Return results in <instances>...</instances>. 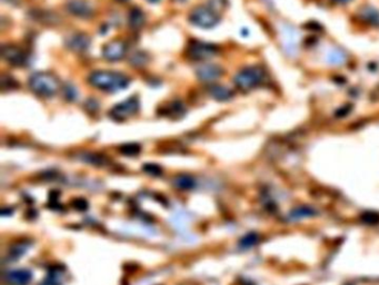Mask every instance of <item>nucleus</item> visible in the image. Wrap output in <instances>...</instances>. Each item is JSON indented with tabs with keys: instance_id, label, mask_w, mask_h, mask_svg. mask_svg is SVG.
Masks as SVG:
<instances>
[{
	"instance_id": "6",
	"label": "nucleus",
	"mask_w": 379,
	"mask_h": 285,
	"mask_svg": "<svg viewBox=\"0 0 379 285\" xmlns=\"http://www.w3.org/2000/svg\"><path fill=\"white\" fill-rule=\"evenodd\" d=\"M138 109H139V100L136 96H133L113 106L109 115L115 120L120 121L134 116L138 112Z\"/></svg>"
},
{
	"instance_id": "1",
	"label": "nucleus",
	"mask_w": 379,
	"mask_h": 285,
	"mask_svg": "<svg viewBox=\"0 0 379 285\" xmlns=\"http://www.w3.org/2000/svg\"><path fill=\"white\" fill-rule=\"evenodd\" d=\"M88 81L91 86L107 93H117L127 88L129 78L124 74L109 71H92L88 77Z\"/></svg>"
},
{
	"instance_id": "16",
	"label": "nucleus",
	"mask_w": 379,
	"mask_h": 285,
	"mask_svg": "<svg viewBox=\"0 0 379 285\" xmlns=\"http://www.w3.org/2000/svg\"><path fill=\"white\" fill-rule=\"evenodd\" d=\"M174 185L179 190H187L194 189L196 185V182L193 177L189 176V175H179V176H177L174 180Z\"/></svg>"
},
{
	"instance_id": "19",
	"label": "nucleus",
	"mask_w": 379,
	"mask_h": 285,
	"mask_svg": "<svg viewBox=\"0 0 379 285\" xmlns=\"http://www.w3.org/2000/svg\"><path fill=\"white\" fill-rule=\"evenodd\" d=\"M120 153L122 155L126 156H136L140 153L141 147L137 142H128V144H124L119 147Z\"/></svg>"
},
{
	"instance_id": "28",
	"label": "nucleus",
	"mask_w": 379,
	"mask_h": 285,
	"mask_svg": "<svg viewBox=\"0 0 379 285\" xmlns=\"http://www.w3.org/2000/svg\"><path fill=\"white\" fill-rule=\"evenodd\" d=\"M11 213H12V210H11V209H2V211H1L2 216H7V215H11Z\"/></svg>"
},
{
	"instance_id": "31",
	"label": "nucleus",
	"mask_w": 379,
	"mask_h": 285,
	"mask_svg": "<svg viewBox=\"0 0 379 285\" xmlns=\"http://www.w3.org/2000/svg\"><path fill=\"white\" fill-rule=\"evenodd\" d=\"M117 1H120V2H124V1H128V0H117Z\"/></svg>"
},
{
	"instance_id": "12",
	"label": "nucleus",
	"mask_w": 379,
	"mask_h": 285,
	"mask_svg": "<svg viewBox=\"0 0 379 285\" xmlns=\"http://www.w3.org/2000/svg\"><path fill=\"white\" fill-rule=\"evenodd\" d=\"M66 45L72 50L83 51L89 47L90 39L85 34H75L67 39Z\"/></svg>"
},
{
	"instance_id": "3",
	"label": "nucleus",
	"mask_w": 379,
	"mask_h": 285,
	"mask_svg": "<svg viewBox=\"0 0 379 285\" xmlns=\"http://www.w3.org/2000/svg\"><path fill=\"white\" fill-rule=\"evenodd\" d=\"M265 71L260 67L250 66L244 68L235 76V85L243 91H250L263 83Z\"/></svg>"
},
{
	"instance_id": "14",
	"label": "nucleus",
	"mask_w": 379,
	"mask_h": 285,
	"mask_svg": "<svg viewBox=\"0 0 379 285\" xmlns=\"http://www.w3.org/2000/svg\"><path fill=\"white\" fill-rule=\"evenodd\" d=\"M146 22V15L144 11H142L140 8H132V10L129 11V16H128V23L129 26L133 28V29H139L142 26L145 25Z\"/></svg>"
},
{
	"instance_id": "27",
	"label": "nucleus",
	"mask_w": 379,
	"mask_h": 285,
	"mask_svg": "<svg viewBox=\"0 0 379 285\" xmlns=\"http://www.w3.org/2000/svg\"><path fill=\"white\" fill-rule=\"evenodd\" d=\"M64 91L67 93L66 95H65V96H66V98H68L69 100H73V99H75V97H76V91H75V89H73L71 86L65 87Z\"/></svg>"
},
{
	"instance_id": "13",
	"label": "nucleus",
	"mask_w": 379,
	"mask_h": 285,
	"mask_svg": "<svg viewBox=\"0 0 379 285\" xmlns=\"http://www.w3.org/2000/svg\"><path fill=\"white\" fill-rule=\"evenodd\" d=\"M208 94L218 101H227L234 97V92L223 85H211L208 87Z\"/></svg>"
},
{
	"instance_id": "10",
	"label": "nucleus",
	"mask_w": 379,
	"mask_h": 285,
	"mask_svg": "<svg viewBox=\"0 0 379 285\" xmlns=\"http://www.w3.org/2000/svg\"><path fill=\"white\" fill-rule=\"evenodd\" d=\"M69 13L81 18H88L92 15V8L85 0H69L66 5Z\"/></svg>"
},
{
	"instance_id": "22",
	"label": "nucleus",
	"mask_w": 379,
	"mask_h": 285,
	"mask_svg": "<svg viewBox=\"0 0 379 285\" xmlns=\"http://www.w3.org/2000/svg\"><path fill=\"white\" fill-rule=\"evenodd\" d=\"M19 87V84H17L14 78L9 75H5L3 74L1 76V88L2 91H6V89H14Z\"/></svg>"
},
{
	"instance_id": "17",
	"label": "nucleus",
	"mask_w": 379,
	"mask_h": 285,
	"mask_svg": "<svg viewBox=\"0 0 379 285\" xmlns=\"http://www.w3.org/2000/svg\"><path fill=\"white\" fill-rule=\"evenodd\" d=\"M360 18L370 25H379V13L374 8H366L361 11Z\"/></svg>"
},
{
	"instance_id": "30",
	"label": "nucleus",
	"mask_w": 379,
	"mask_h": 285,
	"mask_svg": "<svg viewBox=\"0 0 379 285\" xmlns=\"http://www.w3.org/2000/svg\"><path fill=\"white\" fill-rule=\"evenodd\" d=\"M147 1H148V2H152V3H157V2L160 1V0H147Z\"/></svg>"
},
{
	"instance_id": "4",
	"label": "nucleus",
	"mask_w": 379,
	"mask_h": 285,
	"mask_svg": "<svg viewBox=\"0 0 379 285\" xmlns=\"http://www.w3.org/2000/svg\"><path fill=\"white\" fill-rule=\"evenodd\" d=\"M219 15L208 6H198L189 14V22L201 28H213L219 23Z\"/></svg>"
},
{
	"instance_id": "26",
	"label": "nucleus",
	"mask_w": 379,
	"mask_h": 285,
	"mask_svg": "<svg viewBox=\"0 0 379 285\" xmlns=\"http://www.w3.org/2000/svg\"><path fill=\"white\" fill-rule=\"evenodd\" d=\"M255 241H256L255 235L250 234V235H247L246 238H244L242 239V242H240V243H242V245H243V246L248 247V246H251L252 244L255 243Z\"/></svg>"
},
{
	"instance_id": "15",
	"label": "nucleus",
	"mask_w": 379,
	"mask_h": 285,
	"mask_svg": "<svg viewBox=\"0 0 379 285\" xmlns=\"http://www.w3.org/2000/svg\"><path fill=\"white\" fill-rule=\"evenodd\" d=\"M79 158L83 162L88 163V164H92L96 166H103L104 164L107 163V158H106L104 155L98 153H83L79 155Z\"/></svg>"
},
{
	"instance_id": "20",
	"label": "nucleus",
	"mask_w": 379,
	"mask_h": 285,
	"mask_svg": "<svg viewBox=\"0 0 379 285\" xmlns=\"http://www.w3.org/2000/svg\"><path fill=\"white\" fill-rule=\"evenodd\" d=\"M148 59H149V57H148V55L146 54V52L136 51V52H134L132 56H130L129 63L134 67H142L147 64Z\"/></svg>"
},
{
	"instance_id": "8",
	"label": "nucleus",
	"mask_w": 379,
	"mask_h": 285,
	"mask_svg": "<svg viewBox=\"0 0 379 285\" xmlns=\"http://www.w3.org/2000/svg\"><path fill=\"white\" fill-rule=\"evenodd\" d=\"M127 52V44L124 40L113 39L106 44L103 48V56L109 62H117L120 60Z\"/></svg>"
},
{
	"instance_id": "11",
	"label": "nucleus",
	"mask_w": 379,
	"mask_h": 285,
	"mask_svg": "<svg viewBox=\"0 0 379 285\" xmlns=\"http://www.w3.org/2000/svg\"><path fill=\"white\" fill-rule=\"evenodd\" d=\"M6 279L12 285H27L32 279V273L29 270H16L8 273Z\"/></svg>"
},
{
	"instance_id": "5",
	"label": "nucleus",
	"mask_w": 379,
	"mask_h": 285,
	"mask_svg": "<svg viewBox=\"0 0 379 285\" xmlns=\"http://www.w3.org/2000/svg\"><path fill=\"white\" fill-rule=\"evenodd\" d=\"M218 47L213 44H208L199 40H191L186 49V55L191 60H207L217 55Z\"/></svg>"
},
{
	"instance_id": "25",
	"label": "nucleus",
	"mask_w": 379,
	"mask_h": 285,
	"mask_svg": "<svg viewBox=\"0 0 379 285\" xmlns=\"http://www.w3.org/2000/svg\"><path fill=\"white\" fill-rule=\"evenodd\" d=\"M226 6V0H209V7L218 14Z\"/></svg>"
},
{
	"instance_id": "7",
	"label": "nucleus",
	"mask_w": 379,
	"mask_h": 285,
	"mask_svg": "<svg viewBox=\"0 0 379 285\" xmlns=\"http://www.w3.org/2000/svg\"><path fill=\"white\" fill-rule=\"evenodd\" d=\"M2 58L12 66L22 67L27 63V52L16 45H3L1 47Z\"/></svg>"
},
{
	"instance_id": "9",
	"label": "nucleus",
	"mask_w": 379,
	"mask_h": 285,
	"mask_svg": "<svg viewBox=\"0 0 379 285\" xmlns=\"http://www.w3.org/2000/svg\"><path fill=\"white\" fill-rule=\"evenodd\" d=\"M223 74V69L216 64H202L196 68V75L201 81L210 83Z\"/></svg>"
},
{
	"instance_id": "2",
	"label": "nucleus",
	"mask_w": 379,
	"mask_h": 285,
	"mask_svg": "<svg viewBox=\"0 0 379 285\" xmlns=\"http://www.w3.org/2000/svg\"><path fill=\"white\" fill-rule=\"evenodd\" d=\"M32 93L40 97H52L58 93L60 88L59 80L57 77L47 71H39L31 75L28 81Z\"/></svg>"
},
{
	"instance_id": "18",
	"label": "nucleus",
	"mask_w": 379,
	"mask_h": 285,
	"mask_svg": "<svg viewBox=\"0 0 379 285\" xmlns=\"http://www.w3.org/2000/svg\"><path fill=\"white\" fill-rule=\"evenodd\" d=\"M186 112V108L185 106H183V104L181 103V101L179 100H176V101H173V103H170L168 108L166 109V115H171V116H182L183 114H185Z\"/></svg>"
},
{
	"instance_id": "29",
	"label": "nucleus",
	"mask_w": 379,
	"mask_h": 285,
	"mask_svg": "<svg viewBox=\"0 0 379 285\" xmlns=\"http://www.w3.org/2000/svg\"><path fill=\"white\" fill-rule=\"evenodd\" d=\"M334 1L339 2V3H346V2H349L350 0H334Z\"/></svg>"
},
{
	"instance_id": "21",
	"label": "nucleus",
	"mask_w": 379,
	"mask_h": 285,
	"mask_svg": "<svg viewBox=\"0 0 379 285\" xmlns=\"http://www.w3.org/2000/svg\"><path fill=\"white\" fill-rule=\"evenodd\" d=\"M142 170H144V172L148 175H150V176H154V177H158L162 174V168L160 167V166L157 165V164H153V163L145 164L144 166H142Z\"/></svg>"
},
{
	"instance_id": "24",
	"label": "nucleus",
	"mask_w": 379,
	"mask_h": 285,
	"mask_svg": "<svg viewBox=\"0 0 379 285\" xmlns=\"http://www.w3.org/2000/svg\"><path fill=\"white\" fill-rule=\"evenodd\" d=\"M71 206L77 211L84 212L88 209V202L83 197H77L71 201Z\"/></svg>"
},
{
	"instance_id": "23",
	"label": "nucleus",
	"mask_w": 379,
	"mask_h": 285,
	"mask_svg": "<svg viewBox=\"0 0 379 285\" xmlns=\"http://www.w3.org/2000/svg\"><path fill=\"white\" fill-rule=\"evenodd\" d=\"M27 250V246L24 244H16L12 246L9 251V255L12 260H17L22 256Z\"/></svg>"
}]
</instances>
